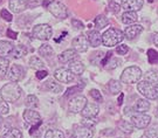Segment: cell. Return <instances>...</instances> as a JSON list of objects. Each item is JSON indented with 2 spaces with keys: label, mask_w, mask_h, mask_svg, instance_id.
Segmentation results:
<instances>
[{
  "label": "cell",
  "mask_w": 158,
  "mask_h": 138,
  "mask_svg": "<svg viewBox=\"0 0 158 138\" xmlns=\"http://www.w3.org/2000/svg\"><path fill=\"white\" fill-rule=\"evenodd\" d=\"M119 64H121V60L117 58H110V60L107 62V64L104 66L107 69H115L117 68Z\"/></svg>",
  "instance_id": "8d00e7d4"
},
{
  "label": "cell",
  "mask_w": 158,
  "mask_h": 138,
  "mask_svg": "<svg viewBox=\"0 0 158 138\" xmlns=\"http://www.w3.org/2000/svg\"><path fill=\"white\" fill-rule=\"evenodd\" d=\"M8 7L13 13L18 14V13H21L26 10L27 2H26V0H10Z\"/></svg>",
  "instance_id": "e0dca14e"
},
{
  "label": "cell",
  "mask_w": 158,
  "mask_h": 138,
  "mask_svg": "<svg viewBox=\"0 0 158 138\" xmlns=\"http://www.w3.org/2000/svg\"><path fill=\"white\" fill-rule=\"evenodd\" d=\"M153 43H155V46L158 47V33H156L153 36Z\"/></svg>",
  "instance_id": "c3c4849f"
},
{
  "label": "cell",
  "mask_w": 158,
  "mask_h": 138,
  "mask_svg": "<svg viewBox=\"0 0 158 138\" xmlns=\"http://www.w3.org/2000/svg\"><path fill=\"white\" fill-rule=\"evenodd\" d=\"M47 8L55 18H59V19H66L67 18V7L60 1H53L48 5Z\"/></svg>",
  "instance_id": "ba28073f"
},
{
  "label": "cell",
  "mask_w": 158,
  "mask_h": 138,
  "mask_svg": "<svg viewBox=\"0 0 158 138\" xmlns=\"http://www.w3.org/2000/svg\"><path fill=\"white\" fill-rule=\"evenodd\" d=\"M108 23H109V20H108L104 15H98V17H96V19H95L96 28H98V29L104 28V27L108 26Z\"/></svg>",
  "instance_id": "1f68e13d"
},
{
  "label": "cell",
  "mask_w": 158,
  "mask_h": 138,
  "mask_svg": "<svg viewBox=\"0 0 158 138\" xmlns=\"http://www.w3.org/2000/svg\"><path fill=\"white\" fill-rule=\"evenodd\" d=\"M85 118H95L100 112V107L96 103H87L85 109L81 111Z\"/></svg>",
  "instance_id": "2e32d148"
},
{
  "label": "cell",
  "mask_w": 158,
  "mask_h": 138,
  "mask_svg": "<svg viewBox=\"0 0 158 138\" xmlns=\"http://www.w3.org/2000/svg\"><path fill=\"white\" fill-rule=\"evenodd\" d=\"M148 60L151 64L158 63V53L155 49H149L148 51Z\"/></svg>",
  "instance_id": "d590c367"
},
{
  "label": "cell",
  "mask_w": 158,
  "mask_h": 138,
  "mask_svg": "<svg viewBox=\"0 0 158 138\" xmlns=\"http://www.w3.org/2000/svg\"><path fill=\"white\" fill-rule=\"evenodd\" d=\"M157 13H158V11H157Z\"/></svg>",
  "instance_id": "db71d44e"
},
{
  "label": "cell",
  "mask_w": 158,
  "mask_h": 138,
  "mask_svg": "<svg viewBox=\"0 0 158 138\" xmlns=\"http://www.w3.org/2000/svg\"><path fill=\"white\" fill-rule=\"evenodd\" d=\"M47 75H48V71L45 70V69L38 70V71H36V79H38V80H44L45 77H47Z\"/></svg>",
  "instance_id": "ee69618b"
},
{
  "label": "cell",
  "mask_w": 158,
  "mask_h": 138,
  "mask_svg": "<svg viewBox=\"0 0 158 138\" xmlns=\"http://www.w3.org/2000/svg\"><path fill=\"white\" fill-rule=\"evenodd\" d=\"M28 64L31 68L35 69V70H42V69L45 68L44 61H42L40 58H38V56H32V58L29 59Z\"/></svg>",
  "instance_id": "cb8c5ba5"
},
{
  "label": "cell",
  "mask_w": 158,
  "mask_h": 138,
  "mask_svg": "<svg viewBox=\"0 0 158 138\" xmlns=\"http://www.w3.org/2000/svg\"><path fill=\"white\" fill-rule=\"evenodd\" d=\"M137 90L148 99H157L158 98V83L142 81L137 84Z\"/></svg>",
  "instance_id": "3957f363"
},
{
  "label": "cell",
  "mask_w": 158,
  "mask_h": 138,
  "mask_svg": "<svg viewBox=\"0 0 158 138\" xmlns=\"http://www.w3.org/2000/svg\"><path fill=\"white\" fill-rule=\"evenodd\" d=\"M45 138H64V133L61 130L51 129L45 133Z\"/></svg>",
  "instance_id": "d6a6232c"
},
{
  "label": "cell",
  "mask_w": 158,
  "mask_h": 138,
  "mask_svg": "<svg viewBox=\"0 0 158 138\" xmlns=\"http://www.w3.org/2000/svg\"><path fill=\"white\" fill-rule=\"evenodd\" d=\"M150 122H151V117L147 114L136 112L134 115H131V123L137 129H145L149 127Z\"/></svg>",
  "instance_id": "52a82bcc"
},
{
  "label": "cell",
  "mask_w": 158,
  "mask_h": 138,
  "mask_svg": "<svg viewBox=\"0 0 158 138\" xmlns=\"http://www.w3.org/2000/svg\"><path fill=\"white\" fill-rule=\"evenodd\" d=\"M0 122H1V120H0ZM0 129H1V123H0Z\"/></svg>",
  "instance_id": "816d5d0a"
},
{
  "label": "cell",
  "mask_w": 158,
  "mask_h": 138,
  "mask_svg": "<svg viewBox=\"0 0 158 138\" xmlns=\"http://www.w3.org/2000/svg\"><path fill=\"white\" fill-rule=\"evenodd\" d=\"M109 90L113 95H117L122 90V87H121V82L116 80H111L109 82Z\"/></svg>",
  "instance_id": "4dcf8cb0"
},
{
  "label": "cell",
  "mask_w": 158,
  "mask_h": 138,
  "mask_svg": "<svg viewBox=\"0 0 158 138\" xmlns=\"http://www.w3.org/2000/svg\"><path fill=\"white\" fill-rule=\"evenodd\" d=\"M118 128L119 130L122 131V132L124 133H131L134 131V125H132V123L131 122H128V121H121L118 123Z\"/></svg>",
  "instance_id": "83f0119b"
},
{
  "label": "cell",
  "mask_w": 158,
  "mask_h": 138,
  "mask_svg": "<svg viewBox=\"0 0 158 138\" xmlns=\"http://www.w3.org/2000/svg\"><path fill=\"white\" fill-rule=\"evenodd\" d=\"M2 138H23V132L17 128H12L4 133Z\"/></svg>",
  "instance_id": "4316f807"
},
{
  "label": "cell",
  "mask_w": 158,
  "mask_h": 138,
  "mask_svg": "<svg viewBox=\"0 0 158 138\" xmlns=\"http://www.w3.org/2000/svg\"><path fill=\"white\" fill-rule=\"evenodd\" d=\"M122 101H123V94H121V96L118 98V104H122Z\"/></svg>",
  "instance_id": "681fc988"
},
{
  "label": "cell",
  "mask_w": 158,
  "mask_h": 138,
  "mask_svg": "<svg viewBox=\"0 0 158 138\" xmlns=\"http://www.w3.org/2000/svg\"><path fill=\"white\" fill-rule=\"evenodd\" d=\"M11 55L13 56L14 59H19L23 56V52H21V47L18 46V47H14L13 48V51H12Z\"/></svg>",
  "instance_id": "b9f144b4"
},
{
  "label": "cell",
  "mask_w": 158,
  "mask_h": 138,
  "mask_svg": "<svg viewBox=\"0 0 158 138\" xmlns=\"http://www.w3.org/2000/svg\"><path fill=\"white\" fill-rule=\"evenodd\" d=\"M21 94H23V89L15 82L6 83L5 86L0 89V96L2 98V101L8 102V103L17 102L18 99L21 97Z\"/></svg>",
  "instance_id": "6da1fadb"
},
{
  "label": "cell",
  "mask_w": 158,
  "mask_h": 138,
  "mask_svg": "<svg viewBox=\"0 0 158 138\" xmlns=\"http://www.w3.org/2000/svg\"><path fill=\"white\" fill-rule=\"evenodd\" d=\"M0 15H1V18H2L4 20L8 21V22H10V21H12V19H13L12 14L7 11V10H2V11H1V13H0Z\"/></svg>",
  "instance_id": "7bdbcfd3"
},
{
  "label": "cell",
  "mask_w": 158,
  "mask_h": 138,
  "mask_svg": "<svg viewBox=\"0 0 158 138\" xmlns=\"http://www.w3.org/2000/svg\"><path fill=\"white\" fill-rule=\"evenodd\" d=\"M25 104H26L27 108L32 109V108H34V107L38 105V98H36V96H34V95H28V96L26 97Z\"/></svg>",
  "instance_id": "e575fe53"
},
{
  "label": "cell",
  "mask_w": 158,
  "mask_h": 138,
  "mask_svg": "<svg viewBox=\"0 0 158 138\" xmlns=\"http://www.w3.org/2000/svg\"><path fill=\"white\" fill-rule=\"evenodd\" d=\"M110 8H111V11L114 12V13H118L119 10H121V6L118 5V4H116V2H111L110 4Z\"/></svg>",
  "instance_id": "bcb514c9"
},
{
  "label": "cell",
  "mask_w": 158,
  "mask_h": 138,
  "mask_svg": "<svg viewBox=\"0 0 158 138\" xmlns=\"http://www.w3.org/2000/svg\"><path fill=\"white\" fill-rule=\"evenodd\" d=\"M151 83H158V70H149L145 74V80Z\"/></svg>",
  "instance_id": "836d02e7"
},
{
  "label": "cell",
  "mask_w": 158,
  "mask_h": 138,
  "mask_svg": "<svg viewBox=\"0 0 158 138\" xmlns=\"http://www.w3.org/2000/svg\"><path fill=\"white\" fill-rule=\"evenodd\" d=\"M23 120L26 122V124L28 125H33V127H38L41 124V117L38 111L33 109H26L23 112Z\"/></svg>",
  "instance_id": "30bf717a"
},
{
  "label": "cell",
  "mask_w": 158,
  "mask_h": 138,
  "mask_svg": "<svg viewBox=\"0 0 158 138\" xmlns=\"http://www.w3.org/2000/svg\"><path fill=\"white\" fill-rule=\"evenodd\" d=\"M87 39L89 45L93 47H98L102 43V35L98 30H89L87 34Z\"/></svg>",
  "instance_id": "ac0fdd59"
},
{
  "label": "cell",
  "mask_w": 158,
  "mask_h": 138,
  "mask_svg": "<svg viewBox=\"0 0 158 138\" xmlns=\"http://www.w3.org/2000/svg\"><path fill=\"white\" fill-rule=\"evenodd\" d=\"M89 94H90V96L95 99L96 102H102V101H103V97H102L101 92L98 91L97 89H91Z\"/></svg>",
  "instance_id": "f35d334b"
},
{
  "label": "cell",
  "mask_w": 158,
  "mask_h": 138,
  "mask_svg": "<svg viewBox=\"0 0 158 138\" xmlns=\"http://www.w3.org/2000/svg\"><path fill=\"white\" fill-rule=\"evenodd\" d=\"M54 77L55 80L60 81L62 83H70L74 81V74L69 69L59 68L54 71Z\"/></svg>",
  "instance_id": "8fae6325"
},
{
  "label": "cell",
  "mask_w": 158,
  "mask_h": 138,
  "mask_svg": "<svg viewBox=\"0 0 158 138\" xmlns=\"http://www.w3.org/2000/svg\"><path fill=\"white\" fill-rule=\"evenodd\" d=\"M143 26L142 25H137V23H134V25H130L129 27H127L124 30V36L128 39V40H132L135 39L136 36L141 34L143 32Z\"/></svg>",
  "instance_id": "9a60e30c"
},
{
  "label": "cell",
  "mask_w": 158,
  "mask_h": 138,
  "mask_svg": "<svg viewBox=\"0 0 158 138\" xmlns=\"http://www.w3.org/2000/svg\"><path fill=\"white\" fill-rule=\"evenodd\" d=\"M7 36H8V38H11V39H13V40H14V39H17L18 33H15V32H13L12 29H8V30H7Z\"/></svg>",
  "instance_id": "7dc6e473"
},
{
  "label": "cell",
  "mask_w": 158,
  "mask_h": 138,
  "mask_svg": "<svg viewBox=\"0 0 158 138\" xmlns=\"http://www.w3.org/2000/svg\"><path fill=\"white\" fill-rule=\"evenodd\" d=\"M122 8H124L125 12H137L139 11L144 1L143 0H122Z\"/></svg>",
  "instance_id": "4fadbf2b"
},
{
  "label": "cell",
  "mask_w": 158,
  "mask_h": 138,
  "mask_svg": "<svg viewBox=\"0 0 158 138\" xmlns=\"http://www.w3.org/2000/svg\"><path fill=\"white\" fill-rule=\"evenodd\" d=\"M87 97L83 95H77V96H74L69 103H68V109L72 114H77L81 112L82 110L85 109V107L87 105Z\"/></svg>",
  "instance_id": "8992f818"
},
{
  "label": "cell",
  "mask_w": 158,
  "mask_h": 138,
  "mask_svg": "<svg viewBox=\"0 0 158 138\" xmlns=\"http://www.w3.org/2000/svg\"><path fill=\"white\" fill-rule=\"evenodd\" d=\"M88 43H89V42H88L87 36L83 34H80L73 40V48L77 53L87 52V49H88Z\"/></svg>",
  "instance_id": "7c38bea8"
},
{
  "label": "cell",
  "mask_w": 158,
  "mask_h": 138,
  "mask_svg": "<svg viewBox=\"0 0 158 138\" xmlns=\"http://www.w3.org/2000/svg\"><path fill=\"white\" fill-rule=\"evenodd\" d=\"M46 89L48 91L54 92V94H59V92L62 91V87L60 86L59 83H56V82H54L53 80H49L46 82Z\"/></svg>",
  "instance_id": "d4e9b609"
},
{
  "label": "cell",
  "mask_w": 158,
  "mask_h": 138,
  "mask_svg": "<svg viewBox=\"0 0 158 138\" xmlns=\"http://www.w3.org/2000/svg\"><path fill=\"white\" fill-rule=\"evenodd\" d=\"M124 32L117 28H109L102 34V43L106 47L117 46L124 40Z\"/></svg>",
  "instance_id": "7a4b0ae2"
},
{
  "label": "cell",
  "mask_w": 158,
  "mask_h": 138,
  "mask_svg": "<svg viewBox=\"0 0 158 138\" xmlns=\"http://www.w3.org/2000/svg\"><path fill=\"white\" fill-rule=\"evenodd\" d=\"M138 20V15L136 12H124L122 15V22L125 25H134Z\"/></svg>",
  "instance_id": "603a6c76"
},
{
  "label": "cell",
  "mask_w": 158,
  "mask_h": 138,
  "mask_svg": "<svg viewBox=\"0 0 158 138\" xmlns=\"http://www.w3.org/2000/svg\"><path fill=\"white\" fill-rule=\"evenodd\" d=\"M85 69V64L82 63L81 61H79V60H74V61H72V62L69 63V70H70L74 75L83 74Z\"/></svg>",
  "instance_id": "44dd1931"
},
{
  "label": "cell",
  "mask_w": 158,
  "mask_h": 138,
  "mask_svg": "<svg viewBox=\"0 0 158 138\" xmlns=\"http://www.w3.org/2000/svg\"><path fill=\"white\" fill-rule=\"evenodd\" d=\"M142 77V70L141 68L136 67V66H131L128 67L123 70V73L121 75V82L122 83H127V84H132V83H137L141 80Z\"/></svg>",
  "instance_id": "277c9868"
},
{
  "label": "cell",
  "mask_w": 158,
  "mask_h": 138,
  "mask_svg": "<svg viewBox=\"0 0 158 138\" xmlns=\"http://www.w3.org/2000/svg\"><path fill=\"white\" fill-rule=\"evenodd\" d=\"M8 64H10L8 59H6V58L0 59V79H4L6 75H7Z\"/></svg>",
  "instance_id": "f546056e"
},
{
  "label": "cell",
  "mask_w": 158,
  "mask_h": 138,
  "mask_svg": "<svg viewBox=\"0 0 158 138\" xmlns=\"http://www.w3.org/2000/svg\"><path fill=\"white\" fill-rule=\"evenodd\" d=\"M72 23H73L74 28L76 29V30H81V29L85 28L83 23L81 22V21H79V20H73V21H72Z\"/></svg>",
  "instance_id": "f6af8a7d"
},
{
  "label": "cell",
  "mask_w": 158,
  "mask_h": 138,
  "mask_svg": "<svg viewBox=\"0 0 158 138\" xmlns=\"http://www.w3.org/2000/svg\"><path fill=\"white\" fill-rule=\"evenodd\" d=\"M94 130L91 127L87 125H80L74 130L73 138H93Z\"/></svg>",
  "instance_id": "5bb4252c"
},
{
  "label": "cell",
  "mask_w": 158,
  "mask_h": 138,
  "mask_svg": "<svg viewBox=\"0 0 158 138\" xmlns=\"http://www.w3.org/2000/svg\"><path fill=\"white\" fill-rule=\"evenodd\" d=\"M145 137L147 138H158V123L147 128L145 130Z\"/></svg>",
  "instance_id": "f1b7e54d"
},
{
  "label": "cell",
  "mask_w": 158,
  "mask_h": 138,
  "mask_svg": "<svg viewBox=\"0 0 158 138\" xmlns=\"http://www.w3.org/2000/svg\"><path fill=\"white\" fill-rule=\"evenodd\" d=\"M157 115H158V108H157Z\"/></svg>",
  "instance_id": "f5cc1de1"
},
{
  "label": "cell",
  "mask_w": 158,
  "mask_h": 138,
  "mask_svg": "<svg viewBox=\"0 0 158 138\" xmlns=\"http://www.w3.org/2000/svg\"><path fill=\"white\" fill-rule=\"evenodd\" d=\"M76 58H77V52L75 49H67L59 55V61L61 63H67V62L74 61Z\"/></svg>",
  "instance_id": "d6986e66"
},
{
  "label": "cell",
  "mask_w": 158,
  "mask_h": 138,
  "mask_svg": "<svg viewBox=\"0 0 158 138\" xmlns=\"http://www.w3.org/2000/svg\"><path fill=\"white\" fill-rule=\"evenodd\" d=\"M150 109V103L147 99H138L134 105V110L136 112H141V114H145L148 110Z\"/></svg>",
  "instance_id": "7402d4cb"
},
{
  "label": "cell",
  "mask_w": 158,
  "mask_h": 138,
  "mask_svg": "<svg viewBox=\"0 0 158 138\" xmlns=\"http://www.w3.org/2000/svg\"><path fill=\"white\" fill-rule=\"evenodd\" d=\"M52 35H53V29L49 25L40 23L33 27V36L38 40L47 41L51 39Z\"/></svg>",
  "instance_id": "5b68a950"
},
{
  "label": "cell",
  "mask_w": 158,
  "mask_h": 138,
  "mask_svg": "<svg viewBox=\"0 0 158 138\" xmlns=\"http://www.w3.org/2000/svg\"><path fill=\"white\" fill-rule=\"evenodd\" d=\"M148 1H149V2H152L153 0H148Z\"/></svg>",
  "instance_id": "f907efd6"
},
{
  "label": "cell",
  "mask_w": 158,
  "mask_h": 138,
  "mask_svg": "<svg viewBox=\"0 0 158 138\" xmlns=\"http://www.w3.org/2000/svg\"><path fill=\"white\" fill-rule=\"evenodd\" d=\"M14 46L8 41H0V59L7 58L8 55H11Z\"/></svg>",
  "instance_id": "ffe728a7"
},
{
  "label": "cell",
  "mask_w": 158,
  "mask_h": 138,
  "mask_svg": "<svg viewBox=\"0 0 158 138\" xmlns=\"http://www.w3.org/2000/svg\"><path fill=\"white\" fill-rule=\"evenodd\" d=\"M128 52H129V47L127 45H119V46L116 47V53L118 55H125Z\"/></svg>",
  "instance_id": "60d3db41"
},
{
  "label": "cell",
  "mask_w": 158,
  "mask_h": 138,
  "mask_svg": "<svg viewBox=\"0 0 158 138\" xmlns=\"http://www.w3.org/2000/svg\"><path fill=\"white\" fill-rule=\"evenodd\" d=\"M25 75V69L19 66V64H12L8 71H7V77L11 82H15L18 83L19 81H21L23 79Z\"/></svg>",
  "instance_id": "9c48e42d"
},
{
  "label": "cell",
  "mask_w": 158,
  "mask_h": 138,
  "mask_svg": "<svg viewBox=\"0 0 158 138\" xmlns=\"http://www.w3.org/2000/svg\"><path fill=\"white\" fill-rule=\"evenodd\" d=\"M39 54L44 58H52L54 55V49L49 45H42L39 48Z\"/></svg>",
  "instance_id": "484cf974"
},
{
  "label": "cell",
  "mask_w": 158,
  "mask_h": 138,
  "mask_svg": "<svg viewBox=\"0 0 158 138\" xmlns=\"http://www.w3.org/2000/svg\"><path fill=\"white\" fill-rule=\"evenodd\" d=\"M10 111V108H8V104L5 101H0V116L2 115H7Z\"/></svg>",
  "instance_id": "ab89813d"
},
{
  "label": "cell",
  "mask_w": 158,
  "mask_h": 138,
  "mask_svg": "<svg viewBox=\"0 0 158 138\" xmlns=\"http://www.w3.org/2000/svg\"><path fill=\"white\" fill-rule=\"evenodd\" d=\"M85 83H82V82H80V84H77V86L73 87V88H69L67 90V92L64 94V96H70L72 94H75V91H80L81 89H83L85 88Z\"/></svg>",
  "instance_id": "74e56055"
}]
</instances>
